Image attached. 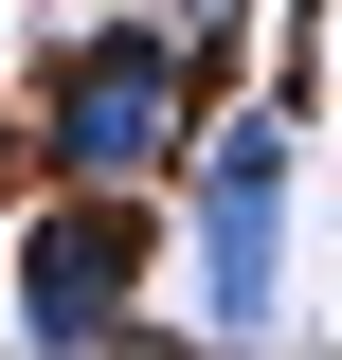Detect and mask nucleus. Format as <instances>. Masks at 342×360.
<instances>
[{
	"label": "nucleus",
	"instance_id": "obj_3",
	"mask_svg": "<svg viewBox=\"0 0 342 360\" xmlns=\"http://www.w3.org/2000/svg\"><path fill=\"white\" fill-rule=\"evenodd\" d=\"M144 198H108V180H37V217L0 234V324L18 342H144Z\"/></svg>",
	"mask_w": 342,
	"mask_h": 360
},
{
	"label": "nucleus",
	"instance_id": "obj_4",
	"mask_svg": "<svg viewBox=\"0 0 342 360\" xmlns=\"http://www.w3.org/2000/svg\"><path fill=\"white\" fill-rule=\"evenodd\" d=\"M163 18H180L198 54H216V72H234V37H253V0H163Z\"/></svg>",
	"mask_w": 342,
	"mask_h": 360
},
{
	"label": "nucleus",
	"instance_id": "obj_1",
	"mask_svg": "<svg viewBox=\"0 0 342 360\" xmlns=\"http://www.w3.org/2000/svg\"><path fill=\"white\" fill-rule=\"evenodd\" d=\"M216 108V54L180 37L163 0H72L37 54V108H18V144H37V180H108V198H163L180 144H198Z\"/></svg>",
	"mask_w": 342,
	"mask_h": 360
},
{
	"label": "nucleus",
	"instance_id": "obj_2",
	"mask_svg": "<svg viewBox=\"0 0 342 360\" xmlns=\"http://www.w3.org/2000/svg\"><path fill=\"white\" fill-rule=\"evenodd\" d=\"M289 180H306V127L289 90H216L198 144H180V288H198V342H289Z\"/></svg>",
	"mask_w": 342,
	"mask_h": 360
}]
</instances>
